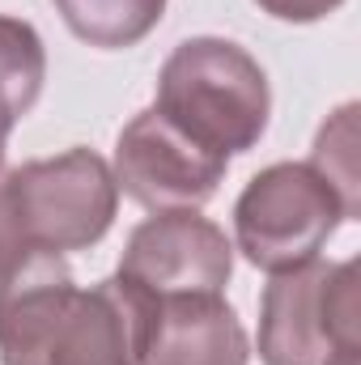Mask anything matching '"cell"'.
Segmentation results:
<instances>
[{"label": "cell", "instance_id": "cell-1", "mask_svg": "<svg viewBox=\"0 0 361 365\" xmlns=\"http://www.w3.org/2000/svg\"><path fill=\"white\" fill-rule=\"evenodd\" d=\"M145 297L119 276L77 284L64 255L0 268V365H136Z\"/></svg>", "mask_w": 361, "mask_h": 365}, {"label": "cell", "instance_id": "cell-2", "mask_svg": "<svg viewBox=\"0 0 361 365\" xmlns=\"http://www.w3.org/2000/svg\"><path fill=\"white\" fill-rule=\"evenodd\" d=\"M153 106L221 158L251 153L272 119L268 73L234 38L195 34L166 56Z\"/></svg>", "mask_w": 361, "mask_h": 365}, {"label": "cell", "instance_id": "cell-3", "mask_svg": "<svg viewBox=\"0 0 361 365\" xmlns=\"http://www.w3.org/2000/svg\"><path fill=\"white\" fill-rule=\"evenodd\" d=\"M255 353L264 365H336L361 353V264L310 259L260 293Z\"/></svg>", "mask_w": 361, "mask_h": 365}, {"label": "cell", "instance_id": "cell-4", "mask_svg": "<svg viewBox=\"0 0 361 365\" xmlns=\"http://www.w3.org/2000/svg\"><path fill=\"white\" fill-rule=\"evenodd\" d=\"M13 221L34 251L73 255L98 247L119 212V182L93 149H68L56 158L21 162L4 175Z\"/></svg>", "mask_w": 361, "mask_h": 365}, {"label": "cell", "instance_id": "cell-5", "mask_svg": "<svg viewBox=\"0 0 361 365\" xmlns=\"http://www.w3.org/2000/svg\"><path fill=\"white\" fill-rule=\"evenodd\" d=\"M345 204L310 162H272L234 200V251L260 272H289L327 247Z\"/></svg>", "mask_w": 361, "mask_h": 365}, {"label": "cell", "instance_id": "cell-6", "mask_svg": "<svg viewBox=\"0 0 361 365\" xmlns=\"http://www.w3.org/2000/svg\"><path fill=\"white\" fill-rule=\"evenodd\" d=\"M111 170L119 182V195L136 200L149 212H175V208L208 204L230 170V158L204 149L183 128H175L158 106H149L123 123Z\"/></svg>", "mask_w": 361, "mask_h": 365}, {"label": "cell", "instance_id": "cell-7", "mask_svg": "<svg viewBox=\"0 0 361 365\" xmlns=\"http://www.w3.org/2000/svg\"><path fill=\"white\" fill-rule=\"evenodd\" d=\"M115 276L141 297L225 293L234 276V242L195 208L153 212L128 234Z\"/></svg>", "mask_w": 361, "mask_h": 365}, {"label": "cell", "instance_id": "cell-8", "mask_svg": "<svg viewBox=\"0 0 361 365\" xmlns=\"http://www.w3.org/2000/svg\"><path fill=\"white\" fill-rule=\"evenodd\" d=\"M251 340L225 293L145 297L136 365H247Z\"/></svg>", "mask_w": 361, "mask_h": 365}, {"label": "cell", "instance_id": "cell-9", "mask_svg": "<svg viewBox=\"0 0 361 365\" xmlns=\"http://www.w3.org/2000/svg\"><path fill=\"white\" fill-rule=\"evenodd\" d=\"M43 81H47L43 34L30 21L0 13V166H4L13 128L34 110Z\"/></svg>", "mask_w": 361, "mask_h": 365}, {"label": "cell", "instance_id": "cell-10", "mask_svg": "<svg viewBox=\"0 0 361 365\" xmlns=\"http://www.w3.org/2000/svg\"><path fill=\"white\" fill-rule=\"evenodd\" d=\"M60 21L98 51H128L145 43L166 17V0H51Z\"/></svg>", "mask_w": 361, "mask_h": 365}, {"label": "cell", "instance_id": "cell-11", "mask_svg": "<svg viewBox=\"0 0 361 365\" xmlns=\"http://www.w3.org/2000/svg\"><path fill=\"white\" fill-rule=\"evenodd\" d=\"M310 166L332 182V191L345 204V217L361 212V162H357V102H345L327 115L310 145Z\"/></svg>", "mask_w": 361, "mask_h": 365}, {"label": "cell", "instance_id": "cell-12", "mask_svg": "<svg viewBox=\"0 0 361 365\" xmlns=\"http://www.w3.org/2000/svg\"><path fill=\"white\" fill-rule=\"evenodd\" d=\"M268 17L276 21H289V26H310V21H323L332 17L345 0H255Z\"/></svg>", "mask_w": 361, "mask_h": 365}, {"label": "cell", "instance_id": "cell-13", "mask_svg": "<svg viewBox=\"0 0 361 365\" xmlns=\"http://www.w3.org/2000/svg\"><path fill=\"white\" fill-rule=\"evenodd\" d=\"M26 251H34V247H26V238H21V230L13 221L9 195H4V182H0V268H9L13 259H21Z\"/></svg>", "mask_w": 361, "mask_h": 365}, {"label": "cell", "instance_id": "cell-14", "mask_svg": "<svg viewBox=\"0 0 361 365\" xmlns=\"http://www.w3.org/2000/svg\"><path fill=\"white\" fill-rule=\"evenodd\" d=\"M336 365H361V353L357 357H345V361H336Z\"/></svg>", "mask_w": 361, "mask_h": 365}]
</instances>
